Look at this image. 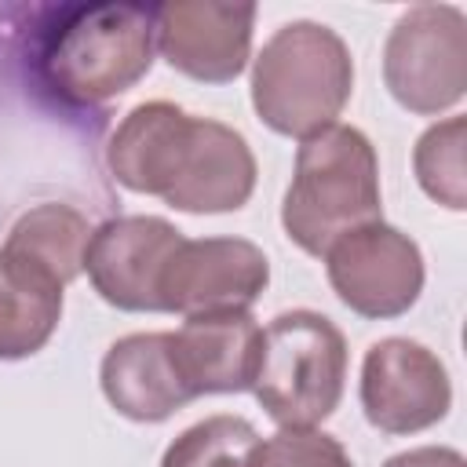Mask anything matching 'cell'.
Instances as JSON below:
<instances>
[{
  "instance_id": "cell-1",
  "label": "cell",
  "mask_w": 467,
  "mask_h": 467,
  "mask_svg": "<svg viewBox=\"0 0 467 467\" xmlns=\"http://www.w3.org/2000/svg\"><path fill=\"white\" fill-rule=\"evenodd\" d=\"M379 219V161L368 135L354 124H332L303 139L281 201L288 241L306 255H325L332 241Z\"/></svg>"
},
{
  "instance_id": "cell-2",
  "label": "cell",
  "mask_w": 467,
  "mask_h": 467,
  "mask_svg": "<svg viewBox=\"0 0 467 467\" xmlns=\"http://www.w3.org/2000/svg\"><path fill=\"white\" fill-rule=\"evenodd\" d=\"M350 91V47L325 22H285L252 58V109L270 131L285 139L303 142L339 124Z\"/></svg>"
},
{
  "instance_id": "cell-3",
  "label": "cell",
  "mask_w": 467,
  "mask_h": 467,
  "mask_svg": "<svg viewBox=\"0 0 467 467\" xmlns=\"http://www.w3.org/2000/svg\"><path fill=\"white\" fill-rule=\"evenodd\" d=\"M153 11L135 4L73 7L47 36L40 73L73 106H99L135 88L153 66Z\"/></svg>"
},
{
  "instance_id": "cell-4",
  "label": "cell",
  "mask_w": 467,
  "mask_h": 467,
  "mask_svg": "<svg viewBox=\"0 0 467 467\" xmlns=\"http://www.w3.org/2000/svg\"><path fill=\"white\" fill-rule=\"evenodd\" d=\"M347 387V339L317 310H285L263 328L252 394L277 427L325 423Z\"/></svg>"
},
{
  "instance_id": "cell-5",
  "label": "cell",
  "mask_w": 467,
  "mask_h": 467,
  "mask_svg": "<svg viewBox=\"0 0 467 467\" xmlns=\"http://www.w3.org/2000/svg\"><path fill=\"white\" fill-rule=\"evenodd\" d=\"M390 99L420 117L460 106L467 91V18L456 4H416L398 15L383 44Z\"/></svg>"
},
{
  "instance_id": "cell-6",
  "label": "cell",
  "mask_w": 467,
  "mask_h": 467,
  "mask_svg": "<svg viewBox=\"0 0 467 467\" xmlns=\"http://www.w3.org/2000/svg\"><path fill=\"white\" fill-rule=\"evenodd\" d=\"M321 259L336 299L368 321L409 314L423 292L420 244L383 219L343 234Z\"/></svg>"
},
{
  "instance_id": "cell-7",
  "label": "cell",
  "mask_w": 467,
  "mask_h": 467,
  "mask_svg": "<svg viewBox=\"0 0 467 467\" xmlns=\"http://www.w3.org/2000/svg\"><path fill=\"white\" fill-rule=\"evenodd\" d=\"M255 157L248 139L212 117H186L161 179V201L186 215H223L248 204Z\"/></svg>"
},
{
  "instance_id": "cell-8",
  "label": "cell",
  "mask_w": 467,
  "mask_h": 467,
  "mask_svg": "<svg viewBox=\"0 0 467 467\" xmlns=\"http://www.w3.org/2000/svg\"><path fill=\"white\" fill-rule=\"evenodd\" d=\"M358 394L365 420L383 434L427 431L441 423L452 405L445 361L409 336H387L365 350Z\"/></svg>"
},
{
  "instance_id": "cell-9",
  "label": "cell",
  "mask_w": 467,
  "mask_h": 467,
  "mask_svg": "<svg viewBox=\"0 0 467 467\" xmlns=\"http://www.w3.org/2000/svg\"><path fill=\"white\" fill-rule=\"evenodd\" d=\"M270 285V259L244 237H182L161 270L157 299L164 314L248 310Z\"/></svg>"
},
{
  "instance_id": "cell-10",
  "label": "cell",
  "mask_w": 467,
  "mask_h": 467,
  "mask_svg": "<svg viewBox=\"0 0 467 467\" xmlns=\"http://www.w3.org/2000/svg\"><path fill=\"white\" fill-rule=\"evenodd\" d=\"M255 4L171 0L153 7V44L161 58L201 84H230L252 62Z\"/></svg>"
},
{
  "instance_id": "cell-11",
  "label": "cell",
  "mask_w": 467,
  "mask_h": 467,
  "mask_svg": "<svg viewBox=\"0 0 467 467\" xmlns=\"http://www.w3.org/2000/svg\"><path fill=\"white\" fill-rule=\"evenodd\" d=\"M182 230L161 215H113L91 230L84 270L99 299L128 314H157L161 270L179 248Z\"/></svg>"
},
{
  "instance_id": "cell-12",
  "label": "cell",
  "mask_w": 467,
  "mask_h": 467,
  "mask_svg": "<svg viewBox=\"0 0 467 467\" xmlns=\"http://www.w3.org/2000/svg\"><path fill=\"white\" fill-rule=\"evenodd\" d=\"M259 347L263 325L252 310L193 314L179 325V332H171L175 368L193 398L252 390Z\"/></svg>"
},
{
  "instance_id": "cell-13",
  "label": "cell",
  "mask_w": 467,
  "mask_h": 467,
  "mask_svg": "<svg viewBox=\"0 0 467 467\" xmlns=\"http://www.w3.org/2000/svg\"><path fill=\"white\" fill-rule=\"evenodd\" d=\"M99 383L106 401L135 423H161L193 401L175 368L171 332L120 336L99 365Z\"/></svg>"
},
{
  "instance_id": "cell-14",
  "label": "cell",
  "mask_w": 467,
  "mask_h": 467,
  "mask_svg": "<svg viewBox=\"0 0 467 467\" xmlns=\"http://www.w3.org/2000/svg\"><path fill=\"white\" fill-rule=\"evenodd\" d=\"M186 109L164 99L153 102H139L135 109H128L120 117V124L109 131L106 142V168L109 175L131 190V193H146L157 197L171 146L186 124Z\"/></svg>"
},
{
  "instance_id": "cell-15",
  "label": "cell",
  "mask_w": 467,
  "mask_h": 467,
  "mask_svg": "<svg viewBox=\"0 0 467 467\" xmlns=\"http://www.w3.org/2000/svg\"><path fill=\"white\" fill-rule=\"evenodd\" d=\"M62 292L51 274L0 248V361L44 350L62 321Z\"/></svg>"
},
{
  "instance_id": "cell-16",
  "label": "cell",
  "mask_w": 467,
  "mask_h": 467,
  "mask_svg": "<svg viewBox=\"0 0 467 467\" xmlns=\"http://www.w3.org/2000/svg\"><path fill=\"white\" fill-rule=\"evenodd\" d=\"M91 223L73 204H36L15 219L4 237V252L33 263L36 270L51 274L58 285H69L84 274V252L91 241Z\"/></svg>"
},
{
  "instance_id": "cell-17",
  "label": "cell",
  "mask_w": 467,
  "mask_h": 467,
  "mask_svg": "<svg viewBox=\"0 0 467 467\" xmlns=\"http://www.w3.org/2000/svg\"><path fill=\"white\" fill-rule=\"evenodd\" d=\"M259 431L244 416H204L186 427L161 456V467H255Z\"/></svg>"
},
{
  "instance_id": "cell-18",
  "label": "cell",
  "mask_w": 467,
  "mask_h": 467,
  "mask_svg": "<svg viewBox=\"0 0 467 467\" xmlns=\"http://www.w3.org/2000/svg\"><path fill=\"white\" fill-rule=\"evenodd\" d=\"M463 146H467V120L445 117L431 124L412 150V171L420 190L449 212L467 208V175H463Z\"/></svg>"
},
{
  "instance_id": "cell-19",
  "label": "cell",
  "mask_w": 467,
  "mask_h": 467,
  "mask_svg": "<svg viewBox=\"0 0 467 467\" xmlns=\"http://www.w3.org/2000/svg\"><path fill=\"white\" fill-rule=\"evenodd\" d=\"M255 467H354L339 438L317 427H281L259 445Z\"/></svg>"
},
{
  "instance_id": "cell-20",
  "label": "cell",
  "mask_w": 467,
  "mask_h": 467,
  "mask_svg": "<svg viewBox=\"0 0 467 467\" xmlns=\"http://www.w3.org/2000/svg\"><path fill=\"white\" fill-rule=\"evenodd\" d=\"M383 467H467V460L460 449H449V445H420L390 456Z\"/></svg>"
}]
</instances>
